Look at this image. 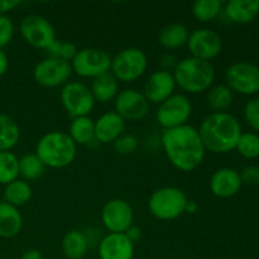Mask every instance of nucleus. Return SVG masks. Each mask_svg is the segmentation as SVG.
Here are the masks:
<instances>
[{
  "instance_id": "34",
  "label": "nucleus",
  "mask_w": 259,
  "mask_h": 259,
  "mask_svg": "<svg viewBox=\"0 0 259 259\" xmlns=\"http://www.w3.org/2000/svg\"><path fill=\"white\" fill-rule=\"evenodd\" d=\"M113 146L116 153L126 156V154H132L137 151L139 146V141L133 134H123L114 142Z\"/></svg>"
},
{
  "instance_id": "33",
  "label": "nucleus",
  "mask_w": 259,
  "mask_h": 259,
  "mask_svg": "<svg viewBox=\"0 0 259 259\" xmlns=\"http://www.w3.org/2000/svg\"><path fill=\"white\" fill-rule=\"evenodd\" d=\"M78 48L75 43L72 42H63V40L56 39L52 43L51 47H48L46 50V53L48 55V57L52 58H58V60L67 61L71 63V61L73 60V57L77 53Z\"/></svg>"
},
{
  "instance_id": "17",
  "label": "nucleus",
  "mask_w": 259,
  "mask_h": 259,
  "mask_svg": "<svg viewBox=\"0 0 259 259\" xmlns=\"http://www.w3.org/2000/svg\"><path fill=\"white\" fill-rule=\"evenodd\" d=\"M134 252V243L124 233H109L99 243L100 259H133Z\"/></svg>"
},
{
  "instance_id": "32",
  "label": "nucleus",
  "mask_w": 259,
  "mask_h": 259,
  "mask_svg": "<svg viewBox=\"0 0 259 259\" xmlns=\"http://www.w3.org/2000/svg\"><path fill=\"white\" fill-rule=\"evenodd\" d=\"M235 149L242 157L247 159H255L259 157V136L253 132L240 134Z\"/></svg>"
},
{
  "instance_id": "26",
  "label": "nucleus",
  "mask_w": 259,
  "mask_h": 259,
  "mask_svg": "<svg viewBox=\"0 0 259 259\" xmlns=\"http://www.w3.org/2000/svg\"><path fill=\"white\" fill-rule=\"evenodd\" d=\"M33 196L32 186L24 180H15L5 186L4 201L15 207L24 206Z\"/></svg>"
},
{
  "instance_id": "28",
  "label": "nucleus",
  "mask_w": 259,
  "mask_h": 259,
  "mask_svg": "<svg viewBox=\"0 0 259 259\" xmlns=\"http://www.w3.org/2000/svg\"><path fill=\"white\" fill-rule=\"evenodd\" d=\"M234 93L227 85H217L209 89L207 93V105L214 113H224L233 104Z\"/></svg>"
},
{
  "instance_id": "6",
  "label": "nucleus",
  "mask_w": 259,
  "mask_h": 259,
  "mask_svg": "<svg viewBox=\"0 0 259 259\" xmlns=\"http://www.w3.org/2000/svg\"><path fill=\"white\" fill-rule=\"evenodd\" d=\"M148 67V58L146 53L137 47L121 50L111 58L110 72L118 81L133 82L144 75Z\"/></svg>"
},
{
  "instance_id": "8",
  "label": "nucleus",
  "mask_w": 259,
  "mask_h": 259,
  "mask_svg": "<svg viewBox=\"0 0 259 259\" xmlns=\"http://www.w3.org/2000/svg\"><path fill=\"white\" fill-rule=\"evenodd\" d=\"M111 57L106 51L100 48H82L78 50L71 61L72 72L83 78H95L110 71Z\"/></svg>"
},
{
  "instance_id": "5",
  "label": "nucleus",
  "mask_w": 259,
  "mask_h": 259,
  "mask_svg": "<svg viewBox=\"0 0 259 259\" xmlns=\"http://www.w3.org/2000/svg\"><path fill=\"white\" fill-rule=\"evenodd\" d=\"M189 201L185 192L179 187L164 186L157 189L148 200V209L156 219L169 222L185 214Z\"/></svg>"
},
{
  "instance_id": "9",
  "label": "nucleus",
  "mask_w": 259,
  "mask_h": 259,
  "mask_svg": "<svg viewBox=\"0 0 259 259\" xmlns=\"http://www.w3.org/2000/svg\"><path fill=\"white\" fill-rule=\"evenodd\" d=\"M225 85L233 93L253 96L259 93V67L250 62H237L225 71Z\"/></svg>"
},
{
  "instance_id": "21",
  "label": "nucleus",
  "mask_w": 259,
  "mask_h": 259,
  "mask_svg": "<svg viewBox=\"0 0 259 259\" xmlns=\"http://www.w3.org/2000/svg\"><path fill=\"white\" fill-rule=\"evenodd\" d=\"M23 227V218L19 209L5 201H0V238L17 237Z\"/></svg>"
},
{
  "instance_id": "41",
  "label": "nucleus",
  "mask_w": 259,
  "mask_h": 259,
  "mask_svg": "<svg viewBox=\"0 0 259 259\" xmlns=\"http://www.w3.org/2000/svg\"><path fill=\"white\" fill-rule=\"evenodd\" d=\"M8 67H9V60H8V56L7 53L0 48V77L7 73Z\"/></svg>"
},
{
  "instance_id": "43",
  "label": "nucleus",
  "mask_w": 259,
  "mask_h": 259,
  "mask_svg": "<svg viewBox=\"0 0 259 259\" xmlns=\"http://www.w3.org/2000/svg\"><path fill=\"white\" fill-rule=\"evenodd\" d=\"M199 209V205H197L196 201L194 200H189L186 204V209H185V212H189V214H195Z\"/></svg>"
},
{
  "instance_id": "31",
  "label": "nucleus",
  "mask_w": 259,
  "mask_h": 259,
  "mask_svg": "<svg viewBox=\"0 0 259 259\" xmlns=\"http://www.w3.org/2000/svg\"><path fill=\"white\" fill-rule=\"evenodd\" d=\"M45 169L46 166L35 153H27L19 158V176H22L24 181L39 179L45 174Z\"/></svg>"
},
{
  "instance_id": "40",
  "label": "nucleus",
  "mask_w": 259,
  "mask_h": 259,
  "mask_svg": "<svg viewBox=\"0 0 259 259\" xmlns=\"http://www.w3.org/2000/svg\"><path fill=\"white\" fill-rule=\"evenodd\" d=\"M124 234L126 235V238H128L132 243H137L139 239H141L142 230L139 229L138 227H136V225H132V227L129 228Z\"/></svg>"
},
{
  "instance_id": "19",
  "label": "nucleus",
  "mask_w": 259,
  "mask_h": 259,
  "mask_svg": "<svg viewBox=\"0 0 259 259\" xmlns=\"http://www.w3.org/2000/svg\"><path fill=\"white\" fill-rule=\"evenodd\" d=\"M126 121L115 111H108L95 120V141L101 144L114 143L125 131Z\"/></svg>"
},
{
  "instance_id": "27",
  "label": "nucleus",
  "mask_w": 259,
  "mask_h": 259,
  "mask_svg": "<svg viewBox=\"0 0 259 259\" xmlns=\"http://www.w3.org/2000/svg\"><path fill=\"white\" fill-rule=\"evenodd\" d=\"M20 139L17 121L7 114H0V152L12 151Z\"/></svg>"
},
{
  "instance_id": "25",
  "label": "nucleus",
  "mask_w": 259,
  "mask_h": 259,
  "mask_svg": "<svg viewBox=\"0 0 259 259\" xmlns=\"http://www.w3.org/2000/svg\"><path fill=\"white\" fill-rule=\"evenodd\" d=\"M89 250V240L80 230H70L62 238V252L67 259H82Z\"/></svg>"
},
{
  "instance_id": "29",
  "label": "nucleus",
  "mask_w": 259,
  "mask_h": 259,
  "mask_svg": "<svg viewBox=\"0 0 259 259\" xmlns=\"http://www.w3.org/2000/svg\"><path fill=\"white\" fill-rule=\"evenodd\" d=\"M223 8L220 0H197L192 4V15L199 22H212L222 14Z\"/></svg>"
},
{
  "instance_id": "15",
  "label": "nucleus",
  "mask_w": 259,
  "mask_h": 259,
  "mask_svg": "<svg viewBox=\"0 0 259 259\" xmlns=\"http://www.w3.org/2000/svg\"><path fill=\"white\" fill-rule=\"evenodd\" d=\"M133 220V209L123 199L109 200L101 210V222L109 233H125Z\"/></svg>"
},
{
  "instance_id": "44",
  "label": "nucleus",
  "mask_w": 259,
  "mask_h": 259,
  "mask_svg": "<svg viewBox=\"0 0 259 259\" xmlns=\"http://www.w3.org/2000/svg\"><path fill=\"white\" fill-rule=\"evenodd\" d=\"M258 18H259V17H258Z\"/></svg>"
},
{
  "instance_id": "36",
  "label": "nucleus",
  "mask_w": 259,
  "mask_h": 259,
  "mask_svg": "<svg viewBox=\"0 0 259 259\" xmlns=\"http://www.w3.org/2000/svg\"><path fill=\"white\" fill-rule=\"evenodd\" d=\"M14 37V24L8 15H0V48L9 45Z\"/></svg>"
},
{
  "instance_id": "30",
  "label": "nucleus",
  "mask_w": 259,
  "mask_h": 259,
  "mask_svg": "<svg viewBox=\"0 0 259 259\" xmlns=\"http://www.w3.org/2000/svg\"><path fill=\"white\" fill-rule=\"evenodd\" d=\"M19 177V158L13 152H0V185L7 186Z\"/></svg>"
},
{
  "instance_id": "12",
  "label": "nucleus",
  "mask_w": 259,
  "mask_h": 259,
  "mask_svg": "<svg viewBox=\"0 0 259 259\" xmlns=\"http://www.w3.org/2000/svg\"><path fill=\"white\" fill-rule=\"evenodd\" d=\"M72 75V67L67 61L47 57L39 61L33 68V78L43 88L53 89L68 82Z\"/></svg>"
},
{
  "instance_id": "20",
  "label": "nucleus",
  "mask_w": 259,
  "mask_h": 259,
  "mask_svg": "<svg viewBox=\"0 0 259 259\" xmlns=\"http://www.w3.org/2000/svg\"><path fill=\"white\" fill-rule=\"evenodd\" d=\"M228 20L235 24H249L259 17V0H230L223 8Z\"/></svg>"
},
{
  "instance_id": "11",
  "label": "nucleus",
  "mask_w": 259,
  "mask_h": 259,
  "mask_svg": "<svg viewBox=\"0 0 259 259\" xmlns=\"http://www.w3.org/2000/svg\"><path fill=\"white\" fill-rule=\"evenodd\" d=\"M192 114V103L184 94H174L162 104L156 113V119L163 129H174L187 124Z\"/></svg>"
},
{
  "instance_id": "16",
  "label": "nucleus",
  "mask_w": 259,
  "mask_h": 259,
  "mask_svg": "<svg viewBox=\"0 0 259 259\" xmlns=\"http://www.w3.org/2000/svg\"><path fill=\"white\" fill-rule=\"evenodd\" d=\"M176 89L172 72L158 70L149 75L143 86V95L151 104H162L171 98Z\"/></svg>"
},
{
  "instance_id": "35",
  "label": "nucleus",
  "mask_w": 259,
  "mask_h": 259,
  "mask_svg": "<svg viewBox=\"0 0 259 259\" xmlns=\"http://www.w3.org/2000/svg\"><path fill=\"white\" fill-rule=\"evenodd\" d=\"M244 118L253 131L259 132V96L247 101L244 106Z\"/></svg>"
},
{
  "instance_id": "13",
  "label": "nucleus",
  "mask_w": 259,
  "mask_h": 259,
  "mask_svg": "<svg viewBox=\"0 0 259 259\" xmlns=\"http://www.w3.org/2000/svg\"><path fill=\"white\" fill-rule=\"evenodd\" d=\"M186 46L191 53V57L210 62L222 53L223 39L215 30L199 28L190 33Z\"/></svg>"
},
{
  "instance_id": "24",
  "label": "nucleus",
  "mask_w": 259,
  "mask_h": 259,
  "mask_svg": "<svg viewBox=\"0 0 259 259\" xmlns=\"http://www.w3.org/2000/svg\"><path fill=\"white\" fill-rule=\"evenodd\" d=\"M67 134L76 146H88L95 141V120L90 116L73 118Z\"/></svg>"
},
{
  "instance_id": "4",
  "label": "nucleus",
  "mask_w": 259,
  "mask_h": 259,
  "mask_svg": "<svg viewBox=\"0 0 259 259\" xmlns=\"http://www.w3.org/2000/svg\"><path fill=\"white\" fill-rule=\"evenodd\" d=\"M77 146L67 133L52 131L46 133L35 146V154L50 168H65L76 158Z\"/></svg>"
},
{
  "instance_id": "10",
  "label": "nucleus",
  "mask_w": 259,
  "mask_h": 259,
  "mask_svg": "<svg viewBox=\"0 0 259 259\" xmlns=\"http://www.w3.org/2000/svg\"><path fill=\"white\" fill-rule=\"evenodd\" d=\"M19 32L28 45L38 50L46 51L57 39L50 20L38 14L25 15L19 24Z\"/></svg>"
},
{
  "instance_id": "39",
  "label": "nucleus",
  "mask_w": 259,
  "mask_h": 259,
  "mask_svg": "<svg viewBox=\"0 0 259 259\" xmlns=\"http://www.w3.org/2000/svg\"><path fill=\"white\" fill-rule=\"evenodd\" d=\"M20 5L19 0H0V15H7Z\"/></svg>"
},
{
  "instance_id": "38",
  "label": "nucleus",
  "mask_w": 259,
  "mask_h": 259,
  "mask_svg": "<svg viewBox=\"0 0 259 259\" xmlns=\"http://www.w3.org/2000/svg\"><path fill=\"white\" fill-rule=\"evenodd\" d=\"M161 70L167 71V72H171V70L174 71L176 68L177 63H179V60H177L176 56L174 53L168 52L166 55H163L161 57Z\"/></svg>"
},
{
  "instance_id": "1",
  "label": "nucleus",
  "mask_w": 259,
  "mask_h": 259,
  "mask_svg": "<svg viewBox=\"0 0 259 259\" xmlns=\"http://www.w3.org/2000/svg\"><path fill=\"white\" fill-rule=\"evenodd\" d=\"M161 142L167 159L179 171L191 172L204 161L206 149L195 126L185 124L163 129Z\"/></svg>"
},
{
  "instance_id": "42",
  "label": "nucleus",
  "mask_w": 259,
  "mask_h": 259,
  "mask_svg": "<svg viewBox=\"0 0 259 259\" xmlns=\"http://www.w3.org/2000/svg\"><path fill=\"white\" fill-rule=\"evenodd\" d=\"M20 259H45V257H43L42 252L38 249H28L25 250L24 253L22 254V257H20Z\"/></svg>"
},
{
  "instance_id": "2",
  "label": "nucleus",
  "mask_w": 259,
  "mask_h": 259,
  "mask_svg": "<svg viewBox=\"0 0 259 259\" xmlns=\"http://www.w3.org/2000/svg\"><path fill=\"white\" fill-rule=\"evenodd\" d=\"M197 131L206 151L223 154L235 149L242 126L234 115L224 111L207 115Z\"/></svg>"
},
{
  "instance_id": "7",
  "label": "nucleus",
  "mask_w": 259,
  "mask_h": 259,
  "mask_svg": "<svg viewBox=\"0 0 259 259\" xmlns=\"http://www.w3.org/2000/svg\"><path fill=\"white\" fill-rule=\"evenodd\" d=\"M61 103L72 118L89 116L95 108V99L90 88L80 81H68L62 86L60 94Z\"/></svg>"
},
{
  "instance_id": "18",
  "label": "nucleus",
  "mask_w": 259,
  "mask_h": 259,
  "mask_svg": "<svg viewBox=\"0 0 259 259\" xmlns=\"http://www.w3.org/2000/svg\"><path fill=\"white\" fill-rule=\"evenodd\" d=\"M240 174L230 167L217 169L210 179V190L220 199H229L235 196L242 189Z\"/></svg>"
},
{
  "instance_id": "14",
  "label": "nucleus",
  "mask_w": 259,
  "mask_h": 259,
  "mask_svg": "<svg viewBox=\"0 0 259 259\" xmlns=\"http://www.w3.org/2000/svg\"><path fill=\"white\" fill-rule=\"evenodd\" d=\"M114 111L125 121H137L148 115L151 103L147 100L143 93H139L134 89H125L119 91L114 99Z\"/></svg>"
},
{
  "instance_id": "22",
  "label": "nucleus",
  "mask_w": 259,
  "mask_h": 259,
  "mask_svg": "<svg viewBox=\"0 0 259 259\" xmlns=\"http://www.w3.org/2000/svg\"><path fill=\"white\" fill-rule=\"evenodd\" d=\"M90 90L95 101H99L101 104L109 103V101L114 100L119 94V81L109 71V72L94 78Z\"/></svg>"
},
{
  "instance_id": "37",
  "label": "nucleus",
  "mask_w": 259,
  "mask_h": 259,
  "mask_svg": "<svg viewBox=\"0 0 259 259\" xmlns=\"http://www.w3.org/2000/svg\"><path fill=\"white\" fill-rule=\"evenodd\" d=\"M240 174V179H242V184L248 185V186H257L259 185V167L250 164L243 168Z\"/></svg>"
},
{
  "instance_id": "3",
  "label": "nucleus",
  "mask_w": 259,
  "mask_h": 259,
  "mask_svg": "<svg viewBox=\"0 0 259 259\" xmlns=\"http://www.w3.org/2000/svg\"><path fill=\"white\" fill-rule=\"evenodd\" d=\"M176 86L187 94H200L211 89L215 80V68L211 62L187 57L179 61L172 72Z\"/></svg>"
},
{
  "instance_id": "23",
  "label": "nucleus",
  "mask_w": 259,
  "mask_h": 259,
  "mask_svg": "<svg viewBox=\"0 0 259 259\" xmlns=\"http://www.w3.org/2000/svg\"><path fill=\"white\" fill-rule=\"evenodd\" d=\"M189 35L190 32L186 25L181 23H171L159 30L158 42L166 50H177L186 45Z\"/></svg>"
}]
</instances>
